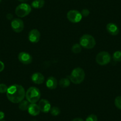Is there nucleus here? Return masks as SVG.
Segmentation results:
<instances>
[{
  "label": "nucleus",
  "mask_w": 121,
  "mask_h": 121,
  "mask_svg": "<svg viewBox=\"0 0 121 121\" xmlns=\"http://www.w3.org/2000/svg\"><path fill=\"white\" fill-rule=\"evenodd\" d=\"M4 67H5V65H4V64L2 62L1 60H0V73L3 71L4 69Z\"/></svg>",
  "instance_id": "a878e982"
},
{
  "label": "nucleus",
  "mask_w": 121,
  "mask_h": 121,
  "mask_svg": "<svg viewBox=\"0 0 121 121\" xmlns=\"http://www.w3.org/2000/svg\"><path fill=\"white\" fill-rule=\"evenodd\" d=\"M32 11V7L29 4L22 3L16 7L15 13L18 17H24L29 15Z\"/></svg>",
  "instance_id": "39448f33"
},
{
  "label": "nucleus",
  "mask_w": 121,
  "mask_h": 121,
  "mask_svg": "<svg viewBox=\"0 0 121 121\" xmlns=\"http://www.w3.org/2000/svg\"><path fill=\"white\" fill-rule=\"evenodd\" d=\"M97 63L100 65H106L111 60V56L106 51H102L97 55L96 58Z\"/></svg>",
  "instance_id": "423d86ee"
},
{
  "label": "nucleus",
  "mask_w": 121,
  "mask_h": 121,
  "mask_svg": "<svg viewBox=\"0 0 121 121\" xmlns=\"http://www.w3.org/2000/svg\"><path fill=\"white\" fill-rule=\"evenodd\" d=\"M28 112L32 116H37L40 112V110L38 104L36 103H30L28 108Z\"/></svg>",
  "instance_id": "4468645a"
},
{
  "label": "nucleus",
  "mask_w": 121,
  "mask_h": 121,
  "mask_svg": "<svg viewBox=\"0 0 121 121\" xmlns=\"http://www.w3.org/2000/svg\"><path fill=\"white\" fill-rule=\"evenodd\" d=\"M1 1H2V0H0V3H1Z\"/></svg>",
  "instance_id": "7c9ffc66"
},
{
  "label": "nucleus",
  "mask_w": 121,
  "mask_h": 121,
  "mask_svg": "<svg viewBox=\"0 0 121 121\" xmlns=\"http://www.w3.org/2000/svg\"><path fill=\"white\" fill-rule=\"evenodd\" d=\"M67 18L69 22L73 23H77L80 22L82 19V15L81 13L77 10H70L67 13Z\"/></svg>",
  "instance_id": "0eeeda50"
},
{
  "label": "nucleus",
  "mask_w": 121,
  "mask_h": 121,
  "mask_svg": "<svg viewBox=\"0 0 121 121\" xmlns=\"http://www.w3.org/2000/svg\"><path fill=\"white\" fill-rule=\"evenodd\" d=\"M86 76V74L81 68H74L70 75V80L73 83L78 84L84 81Z\"/></svg>",
  "instance_id": "7ed1b4c3"
},
{
  "label": "nucleus",
  "mask_w": 121,
  "mask_h": 121,
  "mask_svg": "<svg viewBox=\"0 0 121 121\" xmlns=\"http://www.w3.org/2000/svg\"><path fill=\"white\" fill-rule=\"evenodd\" d=\"M32 81L36 84H41L45 81V77L40 73H35L31 77Z\"/></svg>",
  "instance_id": "ddd939ff"
},
{
  "label": "nucleus",
  "mask_w": 121,
  "mask_h": 121,
  "mask_svg": "<svg viewBox=\"0 0 121 121\" xmlns=\"http://www.w3.org/2000/svg\"><path fill=\"white\" fill-rule=\"evenodd\" d=\"M11 26L15 32L20 33L24 29V23L20 18H14L11 22Z\"/></svg>",
  "instance_id": "6e6552de"
},
{
  "label": "nucleus",
  "mask_w": 121,
  "mask_h": 121,
  "mask_svg": "<svg viewBox=\"0 0 121 121\" xmlns=\"http://www.w3.org/2000/svg\"><path fill=\"white\" fill-rule=\"evenodd\" d=\"M6 93L8 99L13 103H19L26 96L24 87L18 84H14L9 87Z\"/></svg>",
  "instance_id": "f257e3e1"
},
{
  "label": "nucleus",
  "mask_w": 121,
  "mask_h": 121,
  "mask_svg": "<svg viewBox=\"0 0 121 121\" xmlns=\"http://www.w3.org/2000/svg\"><path fill=\"white\" fill-rule=\"evenodd\" d=\"M82 16H84V17H87V16L89 15L90 11L89 10H87V9H84V10H82L81 13Z\"/></svg>",
  "instance_id": "393cba45"
},
{
  "label": "nucleus",
  "mask_w": 121,
  "mask_h": 121,
  "mask_svg": "<svg viewBox=\"0 0 121 121\" xmlns=\"http://www.w3.org/2000/svg\"><path fill=\"white\" fill-rule=\"evenodd\" d=\"M45 5L44 0H34L32 3V6L35 9H41Z\"/></svg>",
  "instance_id": "dca6fc26"
},
{
  "label": "nucleus",
  "mask_w": 121,
  "mask_h": 121,
  "mask_svg": "<svg viewBox=\"0 0 121 121\" xmlns=\"http://www.w3.org/2000/svg\"><path fill=\"white\" fill-rule=\"evenodd\" d=\"M18 1H19L20 2H26L27 1H28V0H18Z\"/></svg>",
  "instance_id": "c756f323"
},
{
  "label": "nucleus",
  "mask_w": 121,
  "mask_h": 121,
  "mask_svg": "<svg viewBox=\"0 0 121 121\" xmlns=\"http://www.w3.org/2000/svg\"><path fill=\"white\" fill-rule=\"evenodd\" d=\"M8 88L7 85L5 84H0V93H5L8 90Z\"/></svg>",
  "instance_id": "5701e85b"
},
{
  "label": "nucleus",
  "mask_w": 121,
  "mask_h": 121,
  "mask_svg": "<svg viewBox=\"0 0 121 121\" xmlns=\"http://www.w3.org/2000/svg\"><path fill=\"white\" fill-rule=\"evenodd\" d=\"M71 121H84V120L81 118H79V117H77V118H75L73 120H72Z\"/></svg>",
  "instance_id": "c85d7f7f"
},
{
  "label": "nucleus",
  "mask_w": 121,
  "mask_h": 121,
  "mask_svg": "<svg viewBox=\"0 0 121 121\" xmlns=\"http://www.w3.org/2000/svg\"><path fill=\"white\" fill-rule=\"evenodd\" d=\"M46 87L51 90H53L56 88L58 86V81L53 77H50L47 79L46 82Z\"/></svg>",
  "instance_id": "2eb2a0df"
},
{
  "label": "nucleus",
  "mask_w": 121,
  "mask_h": 121,
  "mask_svg": "<svg viewBox=\"0 0 121 121\" xmlns=\"http://www.w3.org/2000/svg\"><path fill=\"white\" fill-rule=\"evenodd\" d=\"M7 18L9 20H11L13 18V16L11 14L9 13L7 15Z\"/></svg>",
  "instance_id": "cd10ccee"
},
{
  "label": "nucleus",
  "mask_w": 121,
  "mask_h": 121,
  "mask_svg": "<svg viewBox=\"0 0 121 121\" xmlns=\"http://www.w3.org/2000/svg\"></svg>",
  "instance_id": "2f4dec72"
},
{
  "label": "nucleus",
  "mask_w": 121,
  "mask_h": 121,
  "mask_svg": "<svg viewBox=\"0 0 121 121\" xmlns=\"http://www.w3.org/2000/svg\"><path fill=\"white\" fill-rule=\"evenodd\" d=\"M18 60L23 64H30L32 62L33 58L29 53L25 52H22L18 54Z\"/></svg>",
  "instance_id": "1a4fd4ad"
},
{
  "label": "nucleus",
  "mask_w": 121,
  "mask_h": 121,
  "mask_svg": "<svg viewBox=\"0 0 121 121\" xmlns=\"http://www.w3.org/2000/svg\"><path fill=\"white\" fill-rule=\"evenodd\" d=\"M113 59L116 62L121 61V51H117L113 54Z\"/></svg>",
  "instance_id": "6ab92c4d"
},
{
  "label": "nucleus",
  "mask_w": 121,
  "mask_h": 121,
  "mask_svg": "<svg viewBox=\"0 0 121 121\" xmlns=\"http://www.w3.org/2000/svg\"><path fill=\"white\" fill-rule=\"evenodd\" d=\"M29 102L27 100H22V102H20L19 103V109L21 110H23V111H25V110H28V108L29 106Z\"/></svg>",
  "instance_id": "a211bd4d"
},
{
  "label": "nucleus",
  "mask_w": 121,
  "mask_h": 121,
  "mask_svg": "<svg viewBox=\"0 0 121 121\" xmlns=\"http://www.w3.org/2000/svg\"><path fill=\"white\" fill-rule=\"evenodd\" d=\"M5 117V114L3 112L0 111V121H2Z\"/></svg>",
  "instance_id": "bb28decb"
},
{
  "label": "nucleus",
  "mask_w": 121,
  "mask_h": 121,
  "mask_svg": "<svg viewBox=\"0 0 121 121\" xmlns=\"http://www.w3.org/2000/svg\"><path fill=\"white\" fill-rule=\"evenodd\" d=\"M86 121H97V117L96 115L91 114L86 118Z\"/></svg>",
  "instance_id": "b1692460"
},
{
  "label": "nucleus",
  "mask_w": 121,
  "mask_h": 121,
  "mask_svg": "<svg viewBox=\"0 0 121 121\" xmlns=\"http://www.w3.org/2000/svg\"><path fill=\"white\" fill-rule=\"evenodd\" d=\"M80 44L81 47L87 49L93 48L96 45L95 38L90 35H84L80 39Z\"/></svg>",
  "instance_id": "20e7f679"
},
{
  "label": "nucleus",
  "mask_w": 121,
  "mask_h": 121,
  "mask_svg": "<svg viewBox=\"0 0 121 121\" xmlns=\"http://www.w3.org/2000/svg\"><path fill=\"white\" fill-rule=\"evenodd\" d=\"M40 91L35 87H31L27 90L26 97L27 100L30 103H36L40 98Z\"/></svg>",
  "instance_id": "f03ea898"
},
{
  "label": "nucleus",
  "mask_w": 121,
  "mask_h": 121,
  "mask_svg": "<svg viewBox=\"0 0 121 121\" xmlns=\"http://www.w3.org/2000/svg\"><path fill=\"white\" fill-rule=\"evenodd\" d=\"M59 85L62 88L68 87L70 85V80L67 78H63L59 80Z\"/></svg>",
  "instance_id": "f3484780"
},
{
  "label": "nucleus",
  "mask_w": 121,
  "mask_h": 121,
  "mask_svg": "<svg viewBox=\"0 0 121 121\" xmlns=\"http://www.w3.org/2000/svg\"><path fill=\"white\" fill-rule=\"evenodd\" d=\"M38 106H39L40 112H42L43 113L49 112L51 109V106L49 102L46 99L40 100Z\"/></svg>",
  "instance_id": "9b49d317"
},
{
  "label": "nucleus",
  "mask_w": 121,
  "mask_h": 121,
  "mask_svg": "<svg viewBox=\"0 0 121 121\" xmlns=\"http://www.w3.org/2000/svg\"><path fill=\"white\" fill-rule=\"evenodd\" d=\"M106 30L108 33L112 36L117 35L119 32V29L117 26L113 23H109L107 24Z\"/></svg>",
  "instance_id": "f8f14e48"
},
{
  "label": "nucleus",
  "mask_w": 121,
  "mask_h": 121,
  "mask_svg": "<svg viewBox=\"0 0 121 121\" xmlns=\"http://www.w3.org/2000/svg\"><path fill=\"white\" fill-rule=\"evenodd\" d=\"M28 38L30 42L38 43L40 39V33L37 29H33L30 30L28 35Z\"/></svg>",
  "instance_id": "9d476101"
},
{
  "label": "nucleus",
  "mask_w": 121,
  "mask_h": 121,
  "mask_svg": "<svg viewBox=\"0 0 121 121\" xmlns=\"http://www.w3.org/2000/svg\"><path fill=\"white\" fill-rule=\"evenodd\" d=\"M71 50L72 52L74 53H79L81 52L82 48H81V46L80 45V44L76 43L72 46Z\"/></svg>",
  "instance_id": "aec40b11"
},
{
  "label": "nucleus",
  "mask_w": 121,
  "mask_h": 121,
  "mask_svg": "<svg viewBox=\"0 0 121 121\" xmlns=\"http://www.w3.org/2000/svg\"><path fill=\"white\" fill-rule=\"evenodd\" d=\"M50 112H51V113L52 114L53 116H58V115H59V114H60V110L59 108H58V107L54 106L51 108Z\"/></svg>",
  "instance_id": "412c9836"
},
{
  "label": "nucleus",
  "mask_w": 121,
  "mask_h": 121,
  "mask_svg": "<svg viewBox=\"0 0 121 121\" xmlns=\"http://www.w3.org/2000/svg\"><path fill=\"white\" fill-rule=\"evenodd\" d=\"M115 104L117 109L121 110V96L116 97L115 100Z\"/></svg>",
  "instance_id": "4be33fe9"
}]
</instances>
